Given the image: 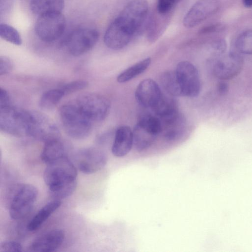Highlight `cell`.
Masks as SVG:
<instances>
[{"instance_id":"6da1fadb","label":"cell","mask_w":252,"mask_h":252,"mask_svg":"<svg viewBox=\"0 0 252 252\" xmlns=\"http://www.w3.org/2000/svg\"><path fill=\"white\" fill-rule=\"evenodd\" d=\"M149 5L146 0H131L110 24L104 35L106 46L113 50L126 46L146 26Z\"/></svg>"},{"instance_id":"7a4b0ae2","label":"cell","mask_w":252,"mask_h":252,"mask_svg":"<svg viewBox=\"0 0 252 252\" xmlns=\"http://www.w3.org/2000/svg\"><path fill=\"white\" fill-rule=\"evenodd\" d=\"M46 165L43 179L51 197L60 200L71 195L77 186L75 165L66 156Z\"/></svg>"},{"instance_id":"3957f363","label":"cell","mask_w":252,"mask_h":252,"mask_svg":"<svg viewBox=\"0 0 252 252\" xmlns=\"http://www.w3.org/2000/svg\"><path fill=\"white\" fill-rule=\"evenodd\" d=\"M59 114L64 130L69 137L82 139L90 134L93 123L81 111L74 101L63 105Z\"/></svg>"},{"instance_id":"277c9868","label":"cell","mask_w":252,"mask_h":252,"mask_svg":"<svg viewBox=\"0 0 252 252\" xmlns=\"http://www.w3.org/2000/svg\"><path fill=\"white\" fill-rule=\"evenodd\" d=\"M31 111L12 106L11 104L0 106V129L8 134L28 136Z\"/></svg>"},{"instance_id":"5b68a950","label":"cell","mask_w":252,"mask_h":252,"mask_svg":"<svg viewBox=\"0 0 252 252\" xmlns=\"http://www.w3.org/2000/svg\"><path fill=\"white\" fill-rule=\"evenodd\" d=\"M75 103L93 123L105 119L110 109V102L105 96L96 93H88L78 96Z\"/></svg>"},{"instance_id":"8992f818","label":"cell","mask_w":252,"mask_h":252,"mask_svg":"<svg viewBox=\"0 0 252 252\" xmlns=\"http://www.w3.org/2000/svg\"><path fill=\"white\" fill-rule=\"evenodd\" d=\"M213 76L220 80H228L237 76L244 66V60L238 53L230 52L217 55L209 61Z\"/></svg>"},{"instance_id":"52a82bcc","label":"cell","mask_w":252,"mask_h":252,"mask_svg":"<svg viewBox=\"0 0 252 252\" xmlns=\"http://www.w3.org/2000/svg\"><path fill=\"white\" fill-rule=\"evenodd\" d=\"M66 21L61 12L50 13L39 16L34 27L37 36L45 42L53 41L63 33Z\"/></svg>"},{"instance_id":"ba28073f","label":"cell","mask_w":252,"mask_h":252,"mask_svg":"<svg viewBox=\"0 0 252 252\" xmlns=\"http://www.w3.org/2000/svg\"><path fill=\"white\" fill-rule=\"evenodd\" d=\"M38 196L37 189L32 185L24 184L16 190L10 202L9 213L11 219H23L31 210Z\"/></svg>"},{"instance_id":"9c48e42d","label":"cell","mask_w":252,"mask_h":252,"mask_svg":"<svg viewBox=\"0 0 252 252\" xmlns=\"http://www.w3.org/2000/svg\"><path fill=\"white\" fill-rule=\"evenodd\" d=\"M175 71L182 95L190 97L197 96L201 90V82L196 67L188 61H182L178 63Z\"/></svg>"},{"instance_id":"30bf717a","label":"cell","mask_w":252,"mask_h":252,"mask_svg":"<svg viewBox=\"0 0 252 252\" xmlns=\"http://www.w3.org/2000/svg\"><path fill=\"white\" fill-rule=\"evenodd\" d=\"M76 167L82 173L91 174L103 168L107 163L105 152L96 148L90 147L78 150L74 155Z\"/></svg>"},{"instance_id":"8fae6325","label":"cell","mask_w":252,"mask_h":252,"mask_svg":"<svg viewBox=\"0 0 252 252\" xmlns=\"http://www.w3.org/2000/svg\"><path fill=\"white\" fill-rule=\"evenodd\" d=\"M59 130L49 118L37 112L31 111L28 136L44 142L59 138Z\"/></svg>"},{"instance_id":"7c38bea8","label":"cell","mask_w":252,"mask_h":252,"mask_svg":"<svg viewBox=\"0 0 252 252\" xmlns=\"http://www.w3.org/2000/svg\"><path fill=\"white\" fill-rule=\"evenodd\" d=\"M99 33L94 29H78L72 32L66 41L69 53L73 56L82 55L90 50L96 43Z\"/></svg>"},{"instance_id":"4fadbf2b","label":"cell","mask_w":252,"mask_h":252,"mask_svg":"<svg viewBox=\"0 0 252 252\" xmlns=\"http://www.w3.org/2000/svg\"><path fill=\"white\" fill-rule=\"evenodd\" d=\"M220 5V0H198L185 15L184 26L191 28L197 26L216 13Z\"/></svg>"},{"instance_id":"5bb4252c","label":"cell","mask_w":252,"mask_h":252,"mask_svg":"<svg viewBox=\"0 0 252 252\" xmlns=\"http://www.w3.org/2000/svg\"><path fill=\"white\" fill-rule=\"evenodd\" d=\"M162 93L156 82L146 79L138 85L135 92L137 102L145 108H153L158 103Z\"/></svg>"},{"instance_id":"9a60e30c","label":"cell","mask_w":252,"mask_h":252,"mask_svg":"<svg viewBox=\"0 0 252 252\" xmlns=\"http://www.w3.org/2000/svg\"><path fill=\"white\" fill-rule=\"evenodd\" d=\"M64 238V233L60 229L50 230L36 238L30 244L28 251L50 252L59 248Z\"/></svg>"},{"instance_id":"2e32d148","label":"cell","mask_w":252,"mask_h":252,"mask_svg":"<svg viewBox=\"0 0 252 252\" xmlns=\"http://www.w3.org/2000/svg\"><path fill=\"white\" fill-rule=\"evenodd\" d=\"M133 145L132 130L128 126H121L115 132L111 148L112 153L116 157H123L130 151Z\"/></svg>"},{"instance_id":"e0dca14e","label":"cell","mask_w":252,"mask_h":252,"mask_svg":"<svg viewBox=\"0 0 252 252\" xmlns=\"http://www.w3.org/2000/svg\"><path fill=\"white\" fill-rule=\"evenodd\" d=\"M160 120L162 126L161 132L167 141L178 139L185 130L186 121L179 112L171 116Z\"/></svg>"},{"instance_id":"ac0fdd59","label":"cell","mask_w":252,"mask_h":252,"mask_svg":"<svg viewBox=\"0 0 252 252\" xmlns=\"http://www.w3.org/2000/svg\"><path fill=\"white\" fill-rule=\"evenodd\" d=\"M170 13L161 14L157 11L148 19L146 28L147 38L150 42H155L162 34L169 22Z\"/></svg>"},{"instance_id":"d6986e66","label":"cell","mask_w":252,"mask_h":252,"mask_svg":"<svg viewBox=\"0 0 252 252\" xmlns=\"http://www.w3.org/2000/svg\"><path fill=\"white\" fill-rule=\"evenodd\" d=\"M59 200L54 199L43 206L29 223L27 229L33 231L38 229L49 217L61 205Z\"/></svg>"},{"instance_id":"ffe728a7","label":"cell","mask_w":252,"mask_h":252,"mask_svg":"<svg viewBox=\"0 0 252 252\" xmlns=\"http://www.w3.org/2000/svg\"><path fill=\"white\" fill-rule=\"evenodd\" d=\"M65 156L64 146L58 138L45 143L40 157L42 161L48 164Z\"/></svg>"},{"instance_id":"44dd1931","label":"cell","mask_w":252,"mask_h":252,"mask_svg":"<svg viewBox=\"0 0 252 252\" xmlns=\"http://www.w3.org/2000/svg\"><path fill=\"white\" fill-rule=\"evenodd\" d=\"M133 145L138 151H142L149 147L155 141L157 136L146 127L138 122L132 130Z\"/></svg>"},{"instance_id":"7402d4cb","label":"cell","mask_w":252,"mask_h":252,"mask_svg":"<svg viewBox=\"0 0 252 252\" xmlns=\"http://www.w3.org/2000/svg\"><path fill=\"white\" fill-rule=\"evenodd\" d=\"M64 6V0H32L31 11L39 16L50 13L61 12Z\"/></svg>"},{"instance_id":"603a6c76","label":"cell","mask_w":252,"mask_h":252,"mask_svg":"<svg viewBox=\"0 0 252 252\" xmlns=\"http://www.w3.org/2000/svg\"><path fill=\"white\" fill-rule=\"evenodd\" d=\"M156 115L160 119H164L178 112L175 100L172 97L162 94L161 97L152 108Z\"/></svg>"},{"instance_id":"cb8c5ba5","label":"cell","mask_w":252,"mask_h":252,"mask_svg":"<svg viewBox=\"0 0 252 252\" xmlns=\"http://www.w3.org/2000/svg\"><path fill=\"white\" fill-rule=\"evenodd\" d=\"M151 63V58H147L135 63L122 72L117 77V81L123 83L131 80L144 72Z\"/></svg>"},{"instance_id":"d4e9b609","label":"cell","mask_w":252,"mask_h":252,"mask_svg":"<svg viewBox=\"0 0 252 252\" xmlns=\"http://www.w3.org/2000/svg\"><path fill=\"white\" fill-rule=\"evenodd\" d=\"M161 84L164 89L173 96H183L180 85L175 71H166L160 77Z\"/></svg>"},{"instance_id":"484cf974","label":"cell","mask_w":252,"mask_h":252,"mask_svg":"<svg viewBox=\"0 0 252 252\" xmlns=\"http://www.w3.org/2000/svg\"><path fill=\"white\" fill-rule=\"evenodd\" d=\"M64 95L61 88L48 90L41 95L39 102V106L46 110L53 109Z\"/></svg>"},{"instance_id":"4316f807","label":"cell","mask_w":252,"mask_h":252,"mask_svg":"<svg viewBox=\"0 0 252 252\" xmlns=\"http://www.w3.org/2000/svg\"><path fill=\"white\" fill-rule=\"evenodd\" d=\"M235 47L241 54L252 55V30L246 31L238 37Z\"/></svg>"},{"instance_id":"83f0119b","label":"cell","mask_w":252,"mask_h":252,"mask_svg":"<svg viewBox=\"0 0 252 252\" xmlns=\"http://www.w3.org/2000/svg\"><path fill=\"white\" fill-rule=\"evenodd\" d=\"M138 122L146 127L157 136L162 132L161 121L157 115H144Z\"/></svg>"},{"instance_id":"f1b7e54d","label":"cell","mask_w":252,"mask_h":252,"mask_svg":"<svg viewBox=\"0 0 252 252\" xmlns=\"http://www.w3.org/2000/svg\"><path fill=\"white\" fill-rule=\"evenodd\" d=\"M0 36L2 39L16 45H20L22 42L18 32L6 24H0Z\"/></svg>"},{"instance_id":"f546056e","label":"cell","mask_w":252,"mask_h":252,"mask_svg":"<svg viewBox=\"0 0 252 252\" xmlns=\"http://www.w3.org/2000/svg\"><path fill=\"white\" fill-rule=\"evenodd\" d=\"M88 86V83L84 80L74 81L67 83L61 88L65 95L83 90Z\"/></svg>"},{"instance_id":"4dcf8cb0","label":"cell","mask_w":252,"mask_h":252,"mask_svg":"<svg viewBox=\"0 0 252 252\" xmlns=\"http://www.w3.org/2000/svg\"><path fill=\"white\" fill-rule=\"evenodd\" d=\"M182 0H158L157 11L161 14L170 13L171 10Z\"/></svg>"},{"instance_id":"1f68e13d","label":"cell","mask_w":252,"mask_h":252,"mask_svg":"<svg viewBox=\"0 0 252 252\" xmlns=\"http://www.w3.org/2000/svg\"><path fill=\"white\" fill-rule=\"evenodd\" d=\"M22 245L15 241H5L0 244V252H21Z\"/></svg>"},{"instance_id":"d6a6232c","label":"cell","mask_w":252,"mask_h":252,"mask_svg":"<svg viewBox=\"0 0 252 252\" xmlns=\"http://www.w3.org/2000/svg\"><path fill=\"white\" fill-rule=\"evenodd\" d=\"M13 68L11 61L7 57H0V75H3L9 73Z\"/></svg>"},{"instance_id":"836d02e7","label":"cell","mask_w":252,"mask_h":252,"mask_svg":"<svg viewBox=\"0 0 252 252\" xmlns=\"http://www.w3.org/2000/svg\"><path fill=\"white\" fill-rule=\"evenodd\" d=\"M212 47L217 54V55H220L225 51L226 43L223 39H219L213 42Z\"/></svg>"},{"instance_id":"e575fe53","label":"cell","mask_w":252,"mask_h":252,"mask_svg":"<svg viewBox=\"0 0 252 252\" xmlns=\"http://www.w3.org/2000/svg\"><path fill=\"white\" fill-rule=\"evenodd\" d=\"M217 91L220 95H226L229 91V85L224 80H220L217 84Z\"/></svg>"},{"instance_id":"d590c367","label":"cell","mask_w":252,"mask_h":252,"mask_svg":"<svg viewBox=\"0 0 252 252\" xmlns=\"http://www.w3.org/2000/svg\"><path fill=\"white\" fill-rule=\"evenodd\" d=\"M10 98L7 92L1 88L0 92V106L8 105L11 104Z\"/></svg>"},{"instance_id":"8d00e7d4","label":"cell","mask_w":252,"mask_h":252,"mask_svg":"<svg viewBox=\"0 0 252 252\" xmlns=\"http://www.w3.org/2000/svg\"><path fill=\"white\" fill-rule=\"evenodd\" d=\"M220 28H221V25L220 24L212 25L205 28L202 32H213Z\"/></svg>"},{"instance_id":"74e56055","label":"cell","mask_w":252,"mask_h":252,"mask_svg":"<svg viewBox=\"0 0 252 252\" xmlns=\"http://www.w3.org/2000/svg\"><path fill=\"white\" fill-rule=\"evenodd\" d=\"M244 5L247 7H252V0H242Z\"/></svg>"}]
</instances>
